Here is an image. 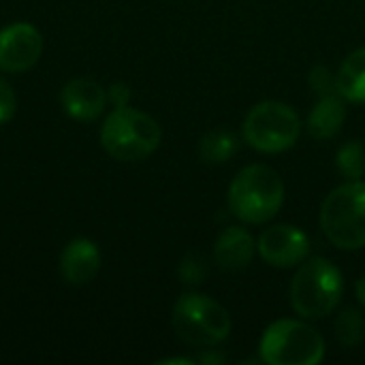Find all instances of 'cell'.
Here are the masks:
<instances>
[{"label":"cell","instance_id":"23","mask_svg":"<svg viewBox=\"0 0 365 365\" xmlns=\"http://www.w3.org/2000/svg\"><path fill=\"white\" fill-rule=\"evenodd\" d=\"M163 364H190L188 359H167V361H163Z\"/></svg>","mask_w":365,"mask_h":365},{"label":"cell","instance_id":"6","mask_svg":"<svg viewBox=\"0 0 365 365\" xmlns=\"http://www.w3.org/2000/svg\"><path fill=\"white\" fill-rule=\"evenodd\" d=\"M323 357L325 340L302 321H276L261 338V359L269 365H317Z\"/></svg>","mask_w":365,"mask_h":365},{"label":"cell","instance_id":"3","mask_svg":"<svg viewBox=\"0 0 365 365\" xmlns=\"http://www.w3.org/2000/svg\"><path fill=\"white\" fill-rule=\"evenodd\" d=\"M344 293V280L336 265L323 257L306 261L291 282V304L304 319L331 314Z\"/></svg>","mask_w":365,"mask_h":365},{"label":"cell","instance_id":"12","mask_svg":"<svg viewBox=\"0 0 365 365\" xmlns=\"http://www.w3.org/2000/svg\"><path fill=\"white\" fill-rule=\"evenodd\" d=\"M252 257H255V240L242 227H229L216 240L214 259L218 267L227 272H240L248 267Z\"/></svg>","mask_w":365,"mask_h":365},{"label":"cell","instance_id":"4","mask_svg":"<svg viewBox=\"0 0 365 365\" xmlns=\"http://www.w3.org/2000/svg\"><path fill=\"white\" fill-rule=\"evenodd\" d=\"M321 227L334 246L342 250L364 248L365 182H346L327 195L321 207Z\"/></svg>","mask_w":365,"mask_h":365},{"label":"cell","instance_id":"8","mask_svg":"<svg viewBox=\"0 0 365 365\" xmlns=\"http://www.w3.org/2000/svg\"><path fill=\"white\" fill-rule=\"evenodd\" d=\"M43 53V36L28 21H15L0 30V71L26 73Z\"/></svg>","mask_w":365,"mask_h":365},{"label":"cell","instance_id":"14","mask_svg":"<svg viewBox=\"0 0 365 365\" xmlns=\"http://www.w3.org/2000/svg\"><path fill=\"white\" fill-rule=\"evenodd\" d=\"M338 92L344 101L365 103V47L353 51L336 75Z\"/></svg>","mask_w":365,"mask_h":365},{"label":"cell","instance_id":"1","mask_svg":"<svg viewBox=\"0 0 365 365\" xmlns=\"http://www.w3.org/2000/svg\"><path fill=\"white\" fill-rule=\"evenodd\" d=\"M163 130L158 122L133 107H115L103 122L101 143L105 152L122 163L148 158L160 145Z\"/></svg>","mask_w":365,"mask_h":365},{"label":"cell","instance_id":"13","mask_svg":"<svg viewBox=\"0 0 365 365\" xmlns=\"http://www.w3.org/2000/svg\"><path fill=\"white\" fill-rule=\"evenodd\" d=\"M344 120H346L344 98L340 94L321 96L319 105L312 109L308 118V130L317 139H331L340 133Z\"/></svg>","mask_w":365,"mask_h":365},{"label":"cell","instance_id":"21","mask_svg":"<svg viewBox=\"0 0 365 365\" xmlns=\"http://www.w3.org/2000/svg\"><path fill=\"white\" fill-rule=\"evenodd\" d=\"M107 98H109V103L113 105V109H115V107H126V105H128V98H130V90H128L126 83H113V86L107 90Z\"/></svg>","mask_w":365,"mask_h":365},{"label":"cell","instance_id":"20","mask_svg":"<svg viewBox=\"0 0 365 365\" xmlns=\"http://www.w3.org/2000/svg\"><path fill=\"white\" fill-rule=\"evenodd\" d=\"M17 111V96H15V90L13 86L0 77V126L11 122V118L15 115Z\"/></svg>","mask_w":365,"mask_h":365},{"label":"cell","instance_id":"11","mask_svg":"<svg viewBox=\"0 0 365 365\" xmlns=\"http://www.w3.org/2000/svg\"><path fill=\"white\" fill-rule=\"evenodd\" d=\"M101 272V250L92 240L77 237L60 255V274L68 284H90Z\"/></svg>","mask_w":365,"mask_h":365},{"label":"cell","instance_id":"7","mask_svg":"<svg viewBox=\"0 0 365 365\" xmlns=\"http://www.w3.org/2000/svg\"><path fill=\"white\" fill-rule=\"evenodd\" d=\"M299 118L287 103L263 101L255 105L244 120L246 141L265 154H278L289 148L299 137Z\"/></svg>","mask_w":365,"mask_h":365},{"label":"cell","instance_id":"9","mask_svg":"<svg viewBox=\"0 0 365 365\" xmlns=\"http://www.w3.org/2000/svg\"><path fill=\"white\" fill-rule=\"evenodd\" d=\"M259 252L272 267H295L310 255V242L304 231L291 225L269 227L259 237Z\"/></svg>","mask_w":365,"mask_h":365},{"label":"cell","instance_id":"17","mask_svg":"<svg viewBox=\"0 0 365 365\" xmlns=\"http://www.w3.org/2000/svg\"><path fill=\"white\" fill-rule=\"evenodd\" d=\"M338 169L349 180H359L365 173V145L361 141H349L338 152Z\"/></svg>","mask_w":365,"mask_h":365},{"label":"cell","instance_id":"2","mask_svg":"<svg viewBox=\"0 0 365 365\" xmlns=\"http://www.w3.org/2000/svg\"><path fill=\"white\" fill-rule=\"evenodd\" d=\"M284 201V184L267 165H250L242 169L229 186L231 212L248 222L261 225L272 220Z\"/></svg>","mask_w":365,"mask_h":365},{"label":"cell","instance_id":"5","mask_svg":"<svg viewBox=\"0 0 365 365\" xmlns=\"http://www.w3.org/2000/svg\"><path fill=\"white\" fill-rule=\"evenodd\" d=\"M178 338L197 349H212L229 338L231 317L212 297L199 293L182 295L171 314Z\"/></svg>","mask_w":365,"mask_h":365},{"label":"cell","instance_id":"15","mask_svg":"<svg viewBox=\"0 0 365 365\" xmlns=\"http://www.w3.org/2000/svg\"><path fill=\"white\" fill-rule=\"evenodd\" d=\"M240 143H237V137L233 133H227V130H210L201 143H199V154L205 163L210 165H222L227 163L229 158L235 156Z\"/></svg>","mask_w":365,"mask_h":365},{"label":"cell","instance_id":"18","mask_svg":"<svg viewBox=\"0 0 365 365\" xmlns=\"http://www.w3.org/2000/svg\"><path fill=\"white\" fill-rule=\"evenodd\" d=\"M205 274H207V267H205V261L199 255L190 252V255H186L182 259V263H180V278H182V282H186V284H201L205 280Z\"/></svg>","mask_w":365,"mask_h":365},{"label":"cell","instance_id":"19","mask_svg":"<svg viewBox=\"0 0 365 365\" xmlns=\"http://www.w3.org/2000/svg\"><path fill=\"white\" fill-rule=\"evenodd\" d=\"M310 86H312V90H314L317 94H321V96L340 94V92H338V83H336V75H334L327 66H323V64H319V66H314V68L310 71Z\"/></svg>","mask_w":365,"mask_h":365},{"label":"cell","instance_id":"22","mask_svg":"<svg viewBox=\"0 0 365 365\" xmlns=\"http://www.w3.org/2000/svg\"><path fill=\"white\" fill-rule=\"evenodd\" d=\"M355 291H357V297H359V302L365 306V274L357 280V287H355Z\"/></svg>","mask_w":365,"mask_h":365},{"label":"cell","instance_id":"16","mask_svg":"<svg viewBox=\"0 0 365 365\" xmlns=\"http://www.w3.org/2000/svg\"><path fill=\"white\" fill-rule=\"evenodd\" d=\"M336 336L342 346H357L365 338V319L357 308H346L336 319Z\"/></svg>","mask_w":365,"mask_h":365},{"label":"cell","instance_id":"10","mask_svg":"<svg viewBox=\"0 0 365 365\" xmlns=\"http://www.w3.org/2000/svg\"><path fill=\"white\" fill-rule=\"evenodd\" d=\"M107 90L88 77L71 79L60 92V105L66 115L77 122H92L96 120L107 105Z\"/></svg>","mask_w":365,"mask_h":365}]
</instances>
